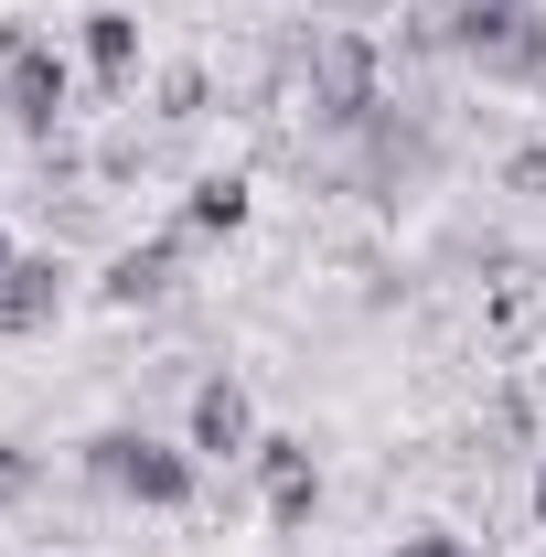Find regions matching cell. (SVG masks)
I'll list each match as a JSON object with an SVG mask.
<instances>
[{"label":"cell","instance_id":"6da1fadb","mask_svg":"<svg viewBox=\"0 0 546 557\" xmlns=\"http://www.w3.org/2000/svg\"><path fill=\"white\" fill-rule=\"evenodd\" d=\"M289 108L322 139H364L375 108H386V44L353 33V22H311V33H300V97H289Z\"/></svg>","mask_w":546,"mask_h":557},{"label":"cell","instance_id":"7a4b0ae2","mask_svg":"<svg viewBox=\"0 0 546 557\" xmlns=\"http://www.w3.org/2000/svg\"><path fill=\"white\" fill-rule=\"evenodd\" d=\"M86 483L139 504V515H183L194 483H204V461H194L183 440H161V429H97V440H86Z\"/></svg>","mask_w":546,"mask_h":557},{"label":"cell","instance_id":"3957f363","mask_svg":"<svg viewBox=\"0 0 546 557\" xmlns=\"http://www.w3.org/2000/svg\"><path fill=\"white\" fill-rule=\"evenodd\" d=\"M450 54H461L482 86H536L546 11L536 0H450Z\"/></svg>","mask_w":546,"mask_h":557},{"label":"cell","instance_id":"277c9868","mask_svg":"<svg viewBox=\"0 0 546 557\" xmlns=\"http://www.w3.org/2000/svg\"><path fill=\"white\" fill-rule=\"evenodd\" d=\"M75 108V65L54 33H33V22H0V119L22 139H54Z\"/></svg>","mask_w":546,"mask_h":557},{"label":"cell","instance_id":"5b68a950","mask_svg":"<svg viewBox=\"0 0 546 557\" xmlns=\"http://www.w3.org/2000/svg\"><path fill=\"white\" fill-rule=\"evenodd\" d=\"M183 450H194V461H247V450H258V397H247L236 375H194Z\"/></svg>","mask_w":546,"mask_h":557},{"label":"cell","instance_id":"8992f818","mask_svg":"<svg viewBox=\"0 0 546 557\" xmlns=\"http://www.w3.org/2000/svg\"><path fill=\"white\" fill-rule=\"evenodd\" d=\"M97 300H108V311H172V300H183V236H139V247H119L108 278H97Z\"/></svg>","mask_w":546,"mask_h":557},{"label":"cell","instance_id":"52a82bcc","mask_svg":"<svg viewBox=\"0 0 546 557\" xmlns=\"http://www.w3.org/2000/svg\"><path fill=\"white\" fill-rule=\"evenodd\" d=\"M258 493H269L278 536H300V525L322 515V461H311V440H258Z\"/></svg>","mask_w":546,"mask_h":557},{"label":"cell","instance_id":"ba28073f","mask_svg":"<svg viewBox=\"0 0 546 557\" xmlns=\"http://www.w3.org/2000/svg\"><path fill=\"white\" fill-rule=\"evenodd\" d=\"M65 258H22V269L0 278V344H33V333H54L65 322Z\"/></svg>","mask_w":546,"mask_h":557},{"label":"cell","instance_id":"9c48e42d","mask_svg":"<svg viewBox=\"0 0 546 557\" xmlns=\"http://www.w3.org/2000/svg\"><path fill=\"white\" fill-rule=\"evenodd\" d=\"M75 44H86L97 97H129V86H139V11H119V0H108V11H86V22H75Z\"/></svg>","mask_w":546,"mask_h":557},{"label":"cell","instance_id":"30bf717a","mask_svg":"<svg viewBox=\"0 0 546 557\" xmlns=\"http://www.w3.org/2000/svg\"><path fill=\"white\" fill-rule=\"evenodd\" d=\"M247 214H258V183H247V172H194V194H183V214H172V236L204 247V236H236Z\"/></svg>","mask_w":546,"mask_h":557},{"label":"cell","instance_id":"8fae6325","mask_svg":"<svg viewBox=\"0 0 546 557\" xmlns=\"http://www.w3.org/2000/svg\"><path fill=\"white\" fill-rule=\"evenodd\" d=\"M536 322H546V269L504 258V269L482 278V333H493V344H525Z\"/></svg>","mask_w":546,"mask_h":557},{"label":"cell","instance_id":"7c38bea8","mask_svg":"<svg viewBox=\"0 0 546 557\" xmlns=\"http://www.w3.org/2000/svg\"><path fill=\"white\" fill-rule=\"evenodd\" d=\"M150 119H161V129L214 119V65H161V75H150Z\"/></svg>","mask_w":546,"mask_h":557},{"label":"cell","instance_id":"4fadbf2b","mask_svg":"<svg viewBox=\"0 0 546 557\" xmlns=\"http://www.w3.org/2000/svg\"><path fill=\"white\" fill-rule=\"evenodd\" d=\"M33 493H44V450L33 440H0V515H22Z\"/></svg>","mask_w":546,"mask_h":557},{"label":"cell","instance_id":"5bb4252c","mask_svg":"<svg viewBox=\"0 0 546 557\" xmlns=\"http://www.w3.org/2000/svg\"><path fill=\"white\" fill-rule=\"evenodd\" d=\"M504 194L546 214V139H536V150H514V161H504Z\"/></svg>","mask_w":546,"mask_h":557},{"label":"cell","instance_id":"9a60e30c","mask_svg":"<svg viewBox=\"0 0 546 557\" xmlns=\"http://www.w3.org/2000/svg\"><path fill=\"white\" fill-rule=\"evenodd\" d=\"M386 557H472V536H450V525H418V536H397Z\"/></svg>","mask_w":546,"mask_h":557},{"label":"cell","instance_id":"2e32d148","mask_svg":"<svg viewBox=\"0 0 546 557\" xmlns=\"http://www.w3.org/2000/svg\"><path fill=\"white\" fill-rule=\"evenodd\" d=\"M525 504H536V525H546V450H536V483H525Z\"/></svg>","mask_w":546,"mask_h":557},{"label":"cell","instance_id":"e0dca14e","mask_svg":"<svg viewBox=\"0 0 546 557\" xmlns=\"http://www.w3.org/2000/svg\"><path fill=\"white\" fill-rule=\"evenodd\" d=\"M11 269H22V247H11V236H0V278H11Z\"/></svg>","mask_w":546,"mask_h":557},{"label":"cell","instance_id":"ac0fdd59","mask_svg":"<svg viewBox=\"0 0 546 557\" xmlns=\"http://www.w3.org/2000/svg\"><path fill=\"white\" fill-rule=\"evenodd\" d=\"M536 108H546V65H536Z\"/></svg>","mask_w":546,"mask_h":557},{"label":"cell","instance_id":"d6986e66","mask_svg":"<svg viewBox=\"0 0 546 557\" xmlns=\"http://www.w3.org/2000/svg\"><path fill=\"white\" fill-rule=\"evenodd\" d=\"M536 557H546V547H536Z\"/></svg>","mask_w":546,"mask_h":557}]
</instances>
